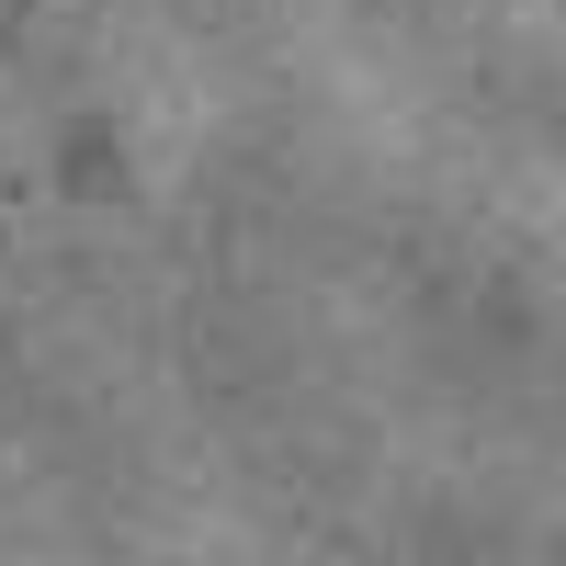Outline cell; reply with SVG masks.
<instances>
[{
    "label": "cell",
    "mask_w": 566,
    "mask_h": 566,
    "mask_svg": "<svg viewBox=\"0 0 566 566\" xmlns=\"http://www.w3.org/2000/svg\"><path fill=\"white\" fill-rule=\"evenodd\" d=\"M23 12H34V0H0V45H12V34H23Z\"/></svg>",
    "instance_id": "1"
}]
</instances>
